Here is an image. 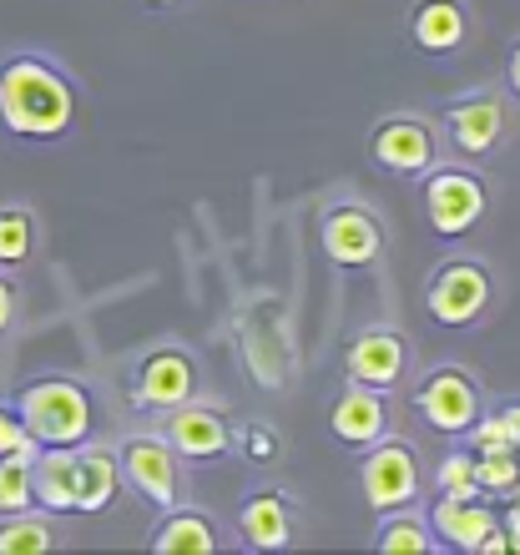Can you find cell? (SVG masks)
Segmentation results:
<instances>
[{
	"label": "cell",
	"mask_w": 520,
	"mask_h": 555,
	"mask_svg": "<svg viewBox=\"0 0 520 555\" xmlns=\"http://www.w3.org/2000/svg\"><path fill=\"white\" fill-rule=\"evenodd\" d=\"M76 121L72 81L41 56H11L0 66V127L21 142H56Z\"/></svg>",
	"instance_id": "1"
},
{
	"label": "cell",
	"mask_w": 520,
	"mask_h": 555,
	"mask_svg": "<svg viewBox=\"0 0 520 555\" xmlns=\"http://www.w3.org/2000/svg\"><path fill=\"white\" fill-rule=\"evenodd\" d=\"M15 414L26 420L30 439L41 450H76L91 439V424H97V410H91V395L72 379H36L21 389L15 399Z\"/></svg>",
	"instance_id": "2"
},
{
	"label": "cell",
	"mask_w": 520,
	"mask_h": 555,
	"mask_svg": "<svg viewBox=\"0 0 520 555\" xmlns=\"http://www.w3.org/2000/svg\"><path fill=\"white\" fill-rule=\"evenodd\" d=\"M491 273L485 263L475 258H455L434 273L430 283V313L434 323H445V328H465V323H475L485 308H491Z\"/></svg>",
	"instance_id": "3"
},
{
	"label": "cell",
	"mask_w": 520,
	"mask_h": 555,
	"mask_svg": "<svg viewBox=\"0 0 520 555\" xmlns=\"http://www.w3.org/2000/svg\"><path fill=\"white\" fill-rule=\"evenodd\" d=\"M424 212H430V228L440 237H465L485 218V182L475 172L445 167L424 182Z\"/></svg>",
	"instance_id": "4"
},
{
	"label": "cell",
	"mask_w": 520,
	"mask_h": 555,
	"mask_svg": "<svg viewBox=\"0 0 520 555\" xmlns=\"http://www.w3.org/2000/svg\"><path fill=\"white\" fill-rule=\"evenodd\" d=\"M359 480H364L369 511H405L409 500L419 495V460L409 444L390 439V444H375V454L359 469Z\"/></svg>",
	"instance_id": "5"
},
{
	"label": "cell",
	"mask_w": 520,
	"mask_h": 555,
	"mask_svg": "<svg viewBox=\"0 0 520 555\" xmlns=\"http://www.w3.org/2000/svg\"><path fill=\"white\" fill-rule=\"evenodd\" d=\"M415 410L440 429V435H465L480 414V389L465 369H434L430 379L419 384Z\"/></svg>",
	"instance_id": "6"
},
{
	"label": "cell",
	"mask_w": 520,
	"mask_h": 555,
	"mask_svg": "<svg viewBox=\"0 0 520 555\" xmlns=\"http://www.w3.org/2000/svg\"><path fill=\"white\" fill-rule=\"evenodd\" d=\"M122 475L137 485V495L157 511H173L177 505V490H182V475H177V450L167 439H131L122 450Z\"/></svg>",
	"instance_id": "7"
},
{
	"label": "cell",
	"mask_w": 520,
	"mask_h": 555,
	"mask_svg": "<svg viewBox=\"0 0 520 555\" xmlns=\"http://www.w3.org/2000/svg\"><path fill=\"white\" fill-rule=\"evenodd\" d=\"M318 243L329 253V263L339 268H369L384 253V233H379V222L364 207H333L324 228H318Z\"/></svg>",
	"instance_id": "8"
},
{
	"label": "cell",
	"mask_w": 520,
	"mask_h": 555,
	"mask_svg": "<svg viewBox=\"0 0 520 555\" xmlns=\"http://www.w3.org/2000/svg\"><path fill=\"white\" fill-rule=\"evenodd\" d=\"M162 435L167 444L177 450V460H217V454H228L232 435H228V420L207 404H177L167 410V424H162Z\"/></svg>",
	"instance_id": "9"
},
{
	"label": "cell",
	"mask_w": 520,
	"mask_h": 555,
	"mask_svg": "<svg viewBox=\"0 0 520 555\" xmlns=\"http://www.w3.org/2000/svg\"><path fill=\"white\" fill-rule=\"evenodd\" d=\"M192 395H198V369L188 353L162 349L137 369V404H147V410H177Z\"/></svg>",
	"instance_id": "10"
},
{
	"label": "cell",
	"mask_w": 520,
	"mask_h": 555,
	"mask_svg": "<svg viewBox=\"0 0 520 555\" xmlns=\"http://www.w3.org/2000/svg\"><path fill=\"white\" fill-rule=\"evenodd\" d=\"M369 152H375L379 167H390V172H399V177L430 172V162H434V132L424 127V121H415V117H394V121H384V127L375 132Z\"/></svg>",
	"instance_id": "11"
},
{
	"label": "cell",
	"mask_w": 520,
	"mask_h": 555,
	"mask_svg": "<svg viewBox=\"0 0 520 555\" xmlns=\"http://www.w3.org/2000/svg\"><path fill=\"white\" fill-rule=\"evenodd\" d=\"M405 338L390 334V328H369V334L354 338V349H348V379L354 384H369V389H390L399 384L405 374Z\"/></svg>",
	"instance_id": "12"
},
{
	"label": "cell",
	"mask_w": 520,
	"mask_h": 555,
	"mask_svg": "<svg viewBox=\"0 0 520 555\" xmlns=\"http://www.w3.org/2000/svg\"><path fill=\"white\" fill-rule=\"evenodd\" d=\"M384 399L369 389V384H348L344 399L329 410V429L339 444H375L384 435Z\"/></svg>",
	"instance_id": "13"
},
{
	"label": "cell",
	"mask_w": 520,
	"mask_h": 555,
	"mask_svg": "<svg viewBox=\"0 0 520 555\" xmlns=\"http://www.w3.org/2000/svg\"><path fill=\"white\" fill-rule=\"evenodd\" d=\"M506 132V106L495 96H475V102H460L449 112V142L460 146L465 157H485Z\"/></svg>",
	"instance_id": "14"
},
{
	"label": "cell",
	"mask_w": 520,
	"mask_h": 555,
	"mask_svg": "<svg viewBox=\"0 0 520 555\" xmlns=\"http://www.w3.org/2000/svg\"><path fill=\"white\" fill-rule=\"evenodd\" d=\"M465 5L460 0H419L415 15H409V36H415L419 51H430V56H445L455 46L465 41Z\"/></svg>",
	"instance_id": "15"
},
{
	"label": "cell",
	"mask_w": 520,
	"mask_h": 555,
	"mask_svg": "<svg viewBox=\"0 0 520 555\" xmlns=\"http://www.w3.org/2000/svg\"><path fill=\"white\" fill-rule=\"evenodd\" d=\"M30 495L51 515L76 511V450H41L30 460Z\"/></svg>",
	"instance_id": "16"
},
{
	"label": "cell",
	"mask_w": 520,
	"mask_h": 555,
	"mask_svg": "<svg viewBox=\"0 0 520 555\" xmlns=\"http://www.w3.org/2000/svg\"><path fill=\"white\" fill-rule=\"evenodd\" d=\"M238 530H243V541L253 545V551H283V545L293 541L289 500L274 495V490L243 500V511H238Z\"/></svg>",
	"instance_id": "17"
},
{
	"label": "cell",
	"mask_w": 520,
	"mask_h": 555,
	"mask_svg": "<svg viewBox=\"0 0 520 555\" xmlns=\"http://www.w3.org/2000/svg\"><path fill=\"white\" fill-rule=\"evenodd\" d=\"M116 485H122V465L112 460V450L102 444H76V511H106L116 500Z\"/></svg>",
	"instance_id": "18"
},
{
	"label": "cell",
	"mask_w": 520,
	"mask_h": 555,
	"mask_svg": "<svg viewBox=\"0 0 520 555\" xmlns=\"http://www.w3.org/2000/svg\"><path fill=\"white\" fill-rule=\"evenodd\" d=\"M500 515L485 511L480 500H460V495H440V505H434V535L445 545H455V551H475L480 535L495 526Z\"/></svg>",
	"instance_id": "19"
},
{
	"label": "cell",
	"mask_w": 520,
	"mask_h": 555,
	"mask_svg": "<svg viewBox=\"0 0 520 555\" xmlns=\"http://www.w3.org/2000/svg\"><path fill=\"white\" fill-rule=\"evenodd\" d=\"M152 551L162 555H213L217 551V530L207 526V515L198 511H173L162 520V530L152 535Z\"/></svg>",
	"instance_id": "20"
},
{
	"label": "cell",
	"mask_w": 520,
	"mask_h": 555,
	"mask_svg": "<svg viewBox=\"0 0 520 555\" xmlns=\"http://www.w3.org/2000/svg\"><path fill=\"white\" fill-rule=\"evenodd\" d=\"M36 253V218L26 207H0V268H21Z\"/></svg>",
	"instance_id": "21"
},
{
	"label": "cell",
	"mask_w": 520,
	"mask_h": 555,
	"mask_svg": "<svg viewBox=\"0 0 520 555\" xmlns=\"http://www.w3.org/2000/svg\"><path fill=\"white\" fill-rule=\"evenodd\" d=\"M56 545V530L36 520V515H11V520H0V555H41Z\"/></svg>",
	"instance_id": "22"
},
{
	"label": "cell",
	"mask_w": 520,
	"mask_h": 555,
	"mask_svg": "<svg viewBox=\"0 0 520 555\" xmlns=\"http://www.w3.org/2000/svg\"><path fill=\"white\" fill-rule=\"evenodd\" d=\"M375 545L390 555H424V551H434V535L419 515H394L390 526L375 535Z\"/></svg>",
	"instance_id": "23"
},
{
	"label": "cell",
	"mask_w": 520,
	"mask_h": 555,
	"mask_svg": "<svg viewBox=\"0 0 520 555\" xmlns=\"http://www.w3.org/2000/svg\"><path fill=\"white\" fill-rule=\"evenodd\" d=\"M30 505H36V495H30V460L0 454V515H21Z\"/></svg>",
	"instance_id": "24"
},
{
	"label": "cell",
	"mask_w": 520,
	"mask_h": 555,
	"mask_svg": "<svg viewBox=\"0 0 520 555\" xmlns=\"http://www.w3.org/2000/svg\"><path fill=\"white\" fill-rule=\"evenodd\" d=\"M475 485L491 495H510L520 485V460L516 454H475Z\"/></svg>",
	"instance_id": "25"
},
{
	"label": "cell",
	"mask_w": 520,
	"mask_h": 555,
	"mask_svg": "<svg viewBox=\"0 0 520 555\" xmlns=\"http://www.w3.org/2000/svg\"><path fill=\"white\" fill-rule=\"evenodd\" d=\"M470 444H475V454H520L506 414H485V420L475 414V424H470Z\"/></svg>",
	"instance_id": "26"
},
{
	"label": "cell",
	"mask_w": 520,
	"mask_h": 555,
	"mask_svg": "<svg viewBox=\"0 0 520 555\" xmlns=\"http://www.w3.org/2000/svg\"><path fill=\"white\" fill-rule=\"evenodd\" d=\"M440 490H445V495H460V500H475L480 495L475 454H445V460H440Z\"/></svg>",
	"instance_id": "27"
},
{
	"label": "cell",
	"mask_w": 520,
	"mask_h": 555,
	"mask_svg": "<svg viewBox=\"0 0 520 555\" xmlns=\"http://www.w3.org/2000/svg\"><path fill=\"white\" fill-rule=\"evenodd\" d=\"M0 454H15V460H36L41 444L30 439L26 420L15 414V404H0Z\"/></svg>",
	"instance_id": "28"
},
{
	"label": "cell",
	"mask_w": 520,
	"mask_h": 555,
	"mask_svg": "<svg viewBox=\"0 0 520 555\" xmlns=\"http://www.w3.org/2000/svg\"><path fill=\"white\" fill-rule=\"evenodd\" d=\"M243 454L248 460H258V465L263 460H278V435L268 429V424H253V429L243 435Z\"/></svg>",
	"instance_id": "29"
},
{
	"label": "cell",
	"mask_w": 520,
	"mask_h": 555,
	"mask_svg": "<svg viewBox=\"0 0 520 555\" xmlns=\"http://www.w3.org/2000/svg\"><path fill=\"white\" fill-rule=\"evenodd\" d=\"M500 551H510V541H506V530H500V520H495V526L480 535V545L470 555H500Z\"/></svg>",
	"instance_id": "30"
},
{
	"label": "cell",
	"mask_w": 520,
	"mask_h": 555,
	"mask_svg": "<svg viewBox=\"0 0 520 555\" xmlns=\"http://www.w3.org/2000/svg\"><path fill=\"white\" fill-rule=\"evenodd\" d=\"M15 319V288H11V278H0V334L11 328Z\"/></svg>",
	"instance_id": "31"
},
{
	"label": "cell",
	"mask_w": 520,
	"mask_h": 555,
	"mask_svg": "<svg viewBox=\"0 0 520 555\" xmlns=\"http://www.w3.org/2000/svg\"><path fill=\"white\" fill-rule=\"evenodd\" d=\"M510 91L520 96V41L510 46Z\"/></svg>",
	"instance_id": "32"
},
{
	"label": "cell",
	"mask_w": 520,
	"mask_h": 555,
	"mask_svg": "<svg viewBox=\"0 0 520 555\" xmlns=\"http://www.w3.org/2000/svg\"><path fill=\"white\" fill-rule=\"evenodd\" d=\"M500 414H506V424H510V435H516V444H520V404H506V410H500Z\"/></svg>",
	"instance_id": "33"
},
{
	"label": "cell",
	"mask_w": 520,
	"mask_h": 555,
	"mask_svg": "<svg viewBox=\"0 0 520 555\" xmlns=\"http://www.w3.org/2000/svg\"><path fill=\"white\" fill-rule=\"evenodd\" d=\"M142 5H177V0H142Z\"/></svg>",
	"instance_id": "34"
}]
</instances>
